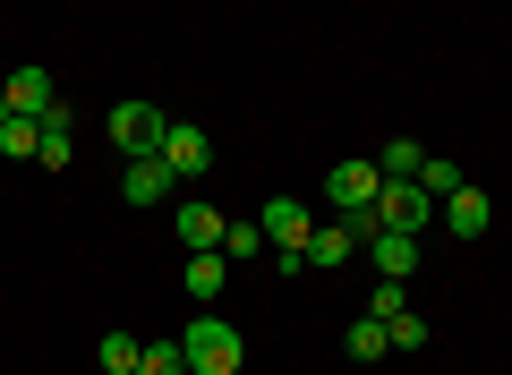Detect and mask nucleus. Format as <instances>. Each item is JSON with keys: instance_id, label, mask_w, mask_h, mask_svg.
Returning <instances> with one entry per match:
<instances>
[{"instance_id": "f257e3e1", "label": "nucleus", "mask_w": 512, "mask_h": 375, "mask_svg": "<svg viewBox=\"0 0 512 375\" xmlns=\"http://www.w3.org/2000/svg\"><path fill=\"white\" fill-rule=\"evenodd\" d=\"M180 350H188V375H239V358H248V341L231 333L222 316H197L180 333Z\"/></svg>"}, {"instance_id": "f03ea898", "label": "nucleus", "mask_w": 512, "mask_h": 375, "mask_svg": "<svg viewBox=\"0 0 512 375\" xmlns=\"http://www.w3.org/2000/svg\"><path fill=\"white\" fill-rule=\"evenodd\" d=\"M111 145H120V154L128 162H137V154H163V137H171V111L163 103H111Z\"/></svg>"}, {"instance_id": "7ed1b4c3", "label": "nucleus", "mask_w": 512, "mask_h": 375, "mask_svg": "<svg viewBox=\"0 0 512 375\" xmlns=\"http://www.w3.org/2000/svg\"><path fill=\"white\" fill-rule=\"evenodd\" d=\"M256 222H265V248H274V265H291V256H299V239L316 231L308 197H274V205H265V214H256Z\"/></svg>"}, {"instance_id": "20e7f679", "label": "nucleus", "mask_w": 512, "mask_h": 375, "mask_svg": "<svg viewBox=\"0 0 512 375\" xmlns=\"http://www.w3.org/2000/svg\"><path fill=\"white\" fill-rule=\"evenodd\" d=\"M427 214H436V197H427L419 179H384L376 188V222L384 231H427Z\"/></svg>"}, {"instance_id": "39448f33", "label": "nucleus", "mask_w": 512, "mask_h": 375, "mask_svg": "<svg viewBox=\"0 0 512 375\" xmlns=\"http://www.w3.org/2000/svg\"><path fill=\"white\" fill-rule=\"evenodd\" d=\"M376 188H384L376 154H367V162H333V179H325V205H333V214H367V205H376Z\"/></svg>"}, {"instance_id": "423d86ee", "label": "nucleus", "mask_w": 512, "mask_h": 375, "mask_svg": "<svg viewBox=\"0 0 512 375\" xmlns=\"http://www.w3.org/2000/svg\"><path fill=\"white\" fill-rule=\"evenodd\" d=\"M163 162L180 171V188H188V179H205V171H214V137H205L197 120H171V137H163Z\"/></svg>"}, {"instance_id": "0eeeda50", "label": "nucleus", "mask_w": 512, "mask_h": 375, "mask_svg": "<svg viewBox=\"0 0 512 375\" xmlns=\"http://www.w3.org/2000/svg\"><path fill=\"white\" fill-rule=\"evenodd\" d=\"M171 188H180V171H171L163 154H137V162L120 171V197H128V205H163Z\"/></svg>"}, {"instance_id": "6e6552de", "label": "nucleus", "mask_w": 512, "mask_h": 375, "mask_svg": "<svg viewBox=\"0 0 512 375\" xmlns=\"http://www.w3.org/2000/svg\"><path fill=\"white\" fill-rule=\"evenodd\" d=\"M0 103L18 111V120H52V111H60V94H52V69H18L9 86H0Z\"/></svg>"}, {"instance_id": "1a4fd4ad", "label": "nucleus", "mask_w": 512, "mask_h": 375, "mask_svg": "<svg viewBox=\"0 0 512 375\" xmlns=\"http://www.w3.org/2000/svg\"><path fill=\"white\" fill-rule=\"evenodd\" d=\"M436 214H444V231H453V239H487L495 205H487V188H470V179H461V188H453V197L436 205Z\"/></svg>"}, {"instance_id": "9d476101", "label": "nucleus", "mask_w": 512, "mask_h": 375, "mask_svg": "<svg viewBox=\"0 0 512 375\" xmlns=\"http://www.w3.org/2000/svg\"><path fill=\"white\" fill-rule=\"evenodd\" d=\"M367 265H376L384 282H410V273H419V231H376L367 239Z\"/></svg>"}, {"instance_id": "9b49d317", "label": "nucleus", "mask_w": 512, "mask_h": 375, "mask_svg": "<svg viewBox=\"0 0 512 375\" xmlns=\"http://www.w3.org/2000/svg\"><path fill=\"white\" fill-rule=\"evenodd\" d=\"M222 231H231V222H222L205 197H188V205H180V248H188V256H197V248H222Z\"/></svg>"}, {"instance_id": "f8f14e48", "label": "nucleus", "mask_w": 512, "mask_h": 375, "mask_svg": "<svg viewBox=\"0 0 512 375\" xmlns=\"http://www.w3.org/2000/svg\"><path fill=\"white\" fill-rule=\"evenodd\" d=\"M222 282H231L222 248H197V256H188V299H205V307H214V299H222Z\"/></svg>"}, {"instance_id": "ddd939ff", "label": "nucleus", "mask_w": 512, "mask_h": 375, "mask_svg": "<svg viewBox=\"0 0 512 375\" xmlns=\"http://www.w3.org/2000/svg\"><path fill=\"white\" fill-rule=\"evenodd\" d=\"M35 162H43V171H69V162H77V137H69V111H52V120H43V145H35Z\"/></svg>"}, {"instance_id": "4468645a", "label": "nucleus", "mask_w": 512, "mask_h": 375, "mask_svg": "<svg viewBox=\"0 0 512 375\" xmlns=\"http://www.w3.org/2000/svg\"><path fill=\"white\" fill-rule=\"evenodd\" d=\"M376 171H384V179H419V171H427V145H419V137H393V145L376 154Z\"/></svg>"}, {"instance_id": "2eb2a0df", "label": "nucleus", "mask_w": 512, "mask_h": 375, "mask_svg": "<svg viewBox=\"0 0 512 375\" xmlns=\"http://www.w3.org/2000/svg\"><path fill=\"white\" fill-rule=\"evenodd\" d=\"M94 358H103V375H137L146 341H137V333H103V350H94Z\"/></svg>"}, {"instance_id": "dca6fc26", "label": "nucleus", "mask_w": 512, "mask_h": 375, "mask_svg": "<svg viewBox=\"0 0 512 375\" xmlns=\"http://www.w3.org/2000/svg\"><path fill=\"white\" fill-rule=\"evenodd\" d=\"M384 350H393V333H384L376 316H359V324H350V358H359V367H376Z\"/></svg>"}, {"instance_id": "f3484780", "label": "nucleus", "mask_w": 512, "mask_h": 375, "mask_svg": "<svg viewBox=\"0 0 512 375\" xmlns=\"http://www.w3.org/2000/svg\"><path fill=\"white\" fill-rule=\"evenodd\" d=\"M137 375H188V350H180V341H146Z\"/></svg>"}, {"instance_id": "a211bd4d", "label": "nucleus", "mask_w": 512, "mask_h": 375, "mask_svg": "<svg viewBox=\"0 0 512 375\" xmlns=\"http://www.w3.org/2000/svg\"><path fill=\"white\" fill-rule=\"evenodd\" d=\"M222 256H265V222H231L222 231Z\"/></svg>"}, {"instance_id": "6ab92c4d", "label": "nucleus", "mask_w": 512, "mask_h": 375, "mask_svg": "<svg viewBox=\"0 0 512 375\" xmlns=\"http://www.w3.org/2000/svg\"><path fill=\"white\" fill-rule=\"evenodd\" d=\"M419 188H427V197H453V188H461V171H453V162H436V154H427V171H419Z\"/></svg>"}, {"instance_id": "aec40b11", "label": "nucleus", "mask_w": 512, "mask_h": 375, "mask_svg": "<svg viewBox=\"0 0 512 375\" xmlns=\"http://www.w3.org/2000/svg\"><path fill=\"white\" fill-rule=\"evenodd\" d=\"M402 307H410V299H402V282H376V299H367V316H376V324H393Z\"/></svg>"}, {"instance_id": "412c9836", "label": "nucleus", "mask_w": 512, "mask_h": 375, "mask_svg": "<svg viewBox=\"0 0 512 375\" xmlns=\"http://www.w3.org/2000/svg\"><path fill=\"white\" fill-rule=\"evenodd\" d=\"M384 333H393V350H419V341H427V316H410V307H402V316L384 324Z\"/></svg>"}]
</instances>
